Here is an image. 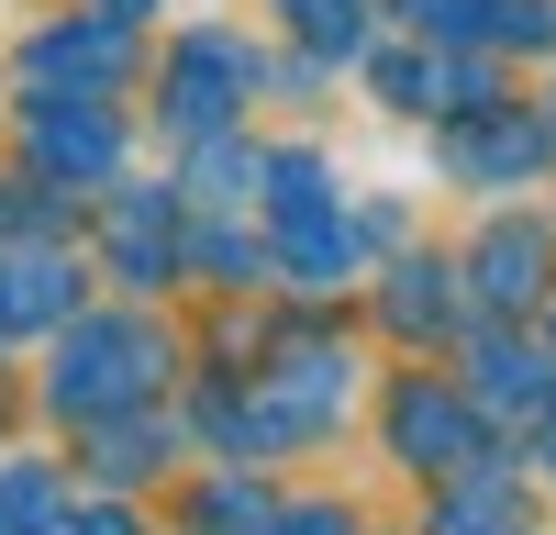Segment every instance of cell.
Here are the masks:
<instances>
[{"mask_svg":"<svg viewBox=\"0 0 556 535\" xmlns=\"http://www.w3.org/2000/svg\"><path fill=\"white\" fill-rule=\"evenodd\" d=\"M479 301H534L545 290V235L534 223H501V235H479Z\"/></svg>","mask_w":556,"mask_h":535,"instance_id":"obj_9","label":"cell"},{"mask_svg":"<svg viewBox=\"0 0 556 535\" xmlns=\"http://www.w3.org/2000/svg\"><path fill=\"white\" fill-rule=\"evenodd\" d=\"M390 435H401L424 469H479V458H490V435H479L468 413H456V401H445L434 380H401V401H390Z\"/></svg>","mask_w":556,"mask_h":535,"instance_id":"obj_6","label":"cell"},{"mask_svg":"<svg viewBox=\"0 0 556 535\" xmlns=\"http://www.w3.org/2000/svg\"><path fill=\"white\" fill-rule=\"evenodd\" d=\"M112 12H123V23H134V12H156V0H112Z\"/></svg>","mask_w":556,"mask_h":535,"instance_id":"obj_15","label":"cell"},{"mask_svg":"<svg viewBox=\"0 0 556 535\" xmlns=\"http://www.w3.org/2000/svg\"><path fill=\"white\" fill-rule=\"evenodd\" d=\"M445 535H523V513H501V502H445Z\"/></svg>","mask_w":556,"mask_h":535,"instance_id":"obj_14","label":"cell"},{"mask_svg":"<svg viewBox=\"0 0 556 535\" xmlns=\"http://www.w3.org/2000/svg\"><path fill=\"white\" fill-rule=\"evenodd\" d=\"M23 134H34V167L45 178H112V146H123L101 101H34Z\"/></svg>","mask_w":556,"mask_h":535,"instance_id":"obj_5","label":"cell"},{"mask_svg":"<svg viewBox=\"0 0 556 535\" xmlns=\"http://www.w3.org/2000/svg\"><path fill=\"white\" fill-rule=\"evenodd\" d=\"M123 67H134V23H123V12H101V23H56V34L23 45V78L45 89V101H101Z\"/></svg>","mask_w":556,"mask_h":535,"instance_id":"obj_2","label":"cell"},{"mask_svg":"<svg viewBox=\"0 0 556 535\" xmlns=\"http://www.w3.org/2000/svg\"><path fill=\"white\" fill-rule=\"evenodd\" d=\"M267 212H278V268L301 279H345V201H334V167L323 157H267Z\"/></svg>","mask_w":556,"mask_h":535,"instance_id":"obj_1","label":"cell"},{"mask_svg":"<svg viewBox=\"0 0 556 535\" xmlns=\"http://www.w3.org/2000/svg\"><path fill=\"white\" fill-rule=\"evenodd\" d=\"M56 524V490H45V469H0V535H45Z\"/></svg>","mask_w":556,"mask_h":535,"instance_id":"obj_12","label":"cell"},{"mask_svg":"<svg viewBox=\"0 0 556 535\" xmlns=\"http://www.w3.org/2000/svg\"><path fill=\"white\" fill-rule=\"evenodd\" d=\"M379 89H390L401 112H456V89H468V78L434 67V57H390V67H379Z\"/></svg>","mask_w":556,"mask_h":535,"instance_id":"obj_11","label":"cell"},{"mask_svg":"<svg viewBox=\"0 0 556 535\" xmlns=\"http://www.w3.org/2000/svg\"><path fill=\"white\" fill-rule=\"evenodd\" d=\"M67 312V268L56 257H0V335H34Z\"/></svg>","mask_w":556,"mask_h":535,"instance_id":"obj_10","label":"cell"},{"mask_svg":"<svg viewBox=\"0 0 556 535\" xmlns=\"http://www.w3.org/2000/svg\"><path fill=\"white\" fill-rule=\"evenodd\" d=\"M167 246H178V212H167V190H134L123 212H112V257H123V279H167Z\"/></svg>","mask_w":556,"mask_h":535,"instance_id":"obj_8","label":"cell"},{"mask_svg":"<svg viewBox=\"0 0 556 535\" xmlns=\"http://www.w3.org/2000/svg\"><path fill=\"white\" fill-rule=\"evenodd\" d=\"M445 157L468 167V178H534V167H545V123H523V112H501V123H456Z\"/></svg>","mask_w":556,"mask_h":535,"instance_id":"obj_7","label":"cell"},{"mask_svg":"<svg viewBox=\"0 0 556 535\" xmlns=\"http://www.w3.org/2000/svg\"><path fill=\"white\" fill-rule=\"evenodd\" d=\"M146 380H156V335L146 324H89V335H67L56 401H67V413H123Z\"/></svg>","mask_w":556,"mask_h":535,"instance_id":"obj_3","label":"cell"},{"mask_svg":"<svg viewBox=\"0 0 556 535\" xmlns=\"http://www.w3.org/2000/svg\"><path fill=\"white\" fill-rule=\"evenodd\" d=\"M278 12H290L301 34H323V45H345V34H356V12H367V0H278Z\"/></svg>","mask_w":556,"mask_h":535,"instance_id":"obj_13","label":"cell"},{"mask_svg":"<svg viewBox=\"0 0 556 535\" xmlns=\"http://www.w3.org/2000/svg\"><path fill=\"white\" fill-rule=\"evenodd\" d=\"M245 45H223V34H190L178 45V78H167V123L178 134H212V123H235V101H245Z\"/></svg>","mask_w":556,"mask_h":535,"instance_id":"obj_4","label":"cell"}]
</instances>
